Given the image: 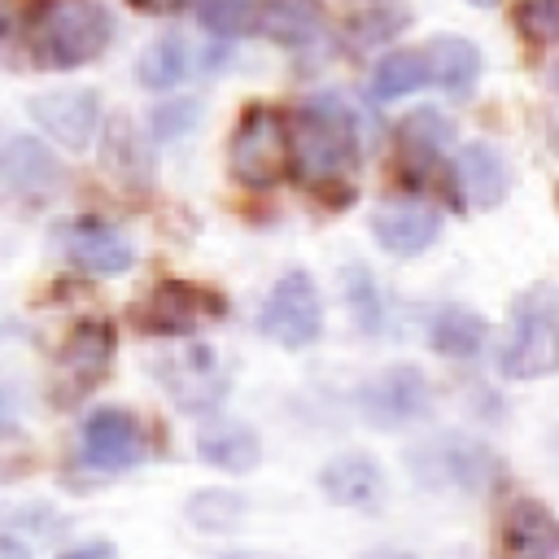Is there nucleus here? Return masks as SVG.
I'll return each mask as SVG.
<instances>
[{
	"mask_svg": "<svg viewBox=\"0 0 559 559\" xmlns=\"http://www.w3.org/2000/svg\"><path fill=\"white\" fill-rule=\"evenodd\" d=\"M319 489L336 507H349V511H362V515H376L384 507V493H389L384 467L362 450H345V454L328 459L323 472H319Z\"/></svg>",
	"mask_w": 559,
	"mask_h": 559,
	"instance_id": "12",
	"label": "nucleus"
},
{
	"mask_svg": "<svg viewBox=\"0 0 559 559\" xmlns=\"http://www.w3.org/2000/svg\"><path fill=\"white\" fill-rule=\"evenodd\" d=\"M0 559H31V555H26V546H22V542L0 537Z\"/></svg>",
	"mask_w": 559,
	"mask_h": 559,
	"instance_id": "35",
	"label": "nucleus"
},
{
	"mask_svg": "<svg viewBox=\"0 0 559 559\" xmlns=\"http://www.w3.org/2000/svg\"><path fill=\"white\" fill-rule=\"evenodd\" d=\"M109 13L96 0H35L31 9V52L48 70H74L105 52Z\"/></svg>",
	"mask_w": 559,
	"mask_h": 559,
	"instance_id": "2",
	"label": "nucleus"
},
{
	"mask_svg": "<svg viewBox=\"0 0 559 559\" xmlns=\"http://www.w3.org/2000/svg\"><path fill=\"white\" fill-rule=\"evenodd\" d=\"M57 253H61L70 266L87 271V275H122V271H131V262H135L131 240H127L118 227L100 223V218L61 223V227H57Z\"/></svg>",
	"mask_w": 559,
	"mask_h": 559,
	"instance_id": "9",
	"label": "nucleus"
},
{
	"mask_svg": "<svg viewBox=\"0 0 559 559\" xmlns=\"http://www.w3.org/2000/svg\"><path fill=\"white\" fill-rule=\"evenodd\" d=\"M157 380L183 411H205L223 393V367L214 345H183L179 354L157 358Z\"/></svg>",
	"mask_w": 559,
	"mask_h": 559,
	"instance_id": "10",
	"label": "nucleus"
},
{
	"mask_svg": "<svg viewBox=\"0 0 559 559\" xmlns=\"http://www.w3.org/2000/svg\"><path fill=\"white\" fill-rule=\"evenodd\" d=\"M424 83H428V57L419 48L384 52L376 61V70H371V96L376 100H402Z\"/></svg>",
	"mask_w": 559,
	"mask_h": 559,
	"instance_id": "23",
	"label": "nucleus"
},
{
	"mask_svg": "<svg viewBox=\"0 0 559 559\" xmlns=\"http://www.w3.org/2000/svg\"><path fill=\"white\" fill-rule=\"evenodd\" d=\"M454 140V122L445 118V114H437V109H419V114H411L406 122H402V131H397V144H402V153L406 157H419V162H428L437 148H445Z\"/></svg>",
	"mask_w": 559,
	"mask_h": 559,
	"instance_id": "27",
	"label": "nucleus"
},
{
	"mask_svg": "<svg viewBox=\"0 0 559 559\" xmlns=\"http://www.w3.org/2000/svg\"><path fill=\"white\" fill-rule=\"evenodd\" d=\"M358 411L376 428H397V424L419 419L428 411V380H424V371L411 367V362L384 367L380 376H371L358 389Z\"/></svg>",
	"mask_w": 559,
	"mask_h": 559,
	"instance_id": "8",
	"label": "nucleus"
},
{
	"mask_svg": "<svg viewBox=\"0 0 559 559\" xmlns=\"http://www.w3.org/2000/svg\"><path fill=\"white\" fill-rule=\"evenodd\" d=\"M127 4H135V9H144V13H175L183 0H127Z\"/></svg>",
	"mask_w": 559,
	"mask_h": 559,
	"instance_id": "33",
	"label": "nucleus"
},
{
	"mask_svg": "<svg viewBox=\"0 0 559 559\" xmlns=\"http://www.w3.org/2000/svg\"><path fill=\"white\" fill-rule=\"evenodd\" d=\"M424 57H428V79H437L441 92H450L459 100L472 96V87L480 79V48L472 39H463V35H437Z\"/></svg>",
	"mask_w": 559,
	"mask_h": 559,
	"instance_id": "17",
	"label": "nucleus"
},
{
	"mask_svg": "<svg viewBox=\"0 0 559 559\" xmlns=\"http://www.w3.org/2000/svg\"><path fill=\"white\" fill-rule=\"evenodd\" d=\"M520 26L537 44H559V0H520Z\"/></svg>",
	"mask_w": 559,
	"mask_h": 559,
	"instance_id": "29",
	"label": "nucleus"
},
{
	"mask_svg": "<svg viewBox=\"0 0 559 559\" xmlns=\"http://www.w3.org/2000/svg\"><path fill=\"white\" fill-rule=\"evenodd\" d=\"M402 26H406L402 0H345V31L354 35V44L393 39Z\"/></svg>",
	"mask_w": 559,
	"mask_h": 559,
	"instance_id": "24",
	"label": "nucleus"
},
{
	"mask_svg": "<svg viewBox=\"0 0 559 559\" xmlns=\"http://www.w3.org/2000/svg\"><path fill=\"white\" fill-rule=\"evenodd\" d=\"M79 454L96 472H127L144 459V428L122 406H100L79 428Z\"/></svg>",
	"mask_w": 559,
	"mask_h": 559,
	"instance_id": "7",
	"label": "nucleus"
},
{
	"mask_svg": "<svg viewBox=\"0 0 559 559\" xmlns=\"http://www.w3.org/2000/svg\"><path fill=\"white\" fill-rule=\"evenodd\" d=\"M17 26V13H13V0H0V39Z\"/></svg>",
	"mask_w": 559,
	"mask_h": 559,
	"instance_id": "34",
	"label": "nucleus"
},
{
	"mask_svg": "<svg viewBox=\"0 0 559 559\" xmlns=\"http://www.w3.org/2000/svg\"><path fill=\"white\" fill-rule=\"evenodd\" d=\"M26 114L66 148H87L100 122V100L87 87H66V92H44L26 100Z\"/></svg>",
	"mask_w": 559,
	"mask_h": 559,
	"instance_id": "11",
	"label": "nucleus"
},
{
	"mask_svg": "<svg viewBox=\"0 0 559 559\" xmlns=\"http://www.w3.org/2000/svg\"><path fill=\"white\" fill-rule=\"evenodd\" d=\"M197 100H175V105H166V109H157L153 114V131L162 135V140H170V135H183V131H192V122H197Z\"/></svg>",
	"mask_w": 559,
	"mask_h": 559,
	"instance_id": "30",
	"label": "nucleus"
},
{
	"mask_svg": "<svg viewBox=\"0 0 559 559\" xmlns=\"http://www.w3.org/2000/svg\"><path fill=\"white\" fill-rule=\"evenodd\" d=\"M345 280H354V284H358L349 297H354V306H358L362 328H376V310H380V301H376V284H371V275H367L362 266H354V271H345Z\"/></svg>",
	"mask_w": 559,
	"mask_h": 559,
	"instance_id": "31",
	"label": "nucleus"
},
{
	"mask_svg": "<svg viewBox=\"0 0 559 559\" xmlns=\"http://www.w3.org/2000/svg\"><path fill=\"white\" fill-rule=\"evenodd\" d=\"M223 559H284V555H262V550H245V555H223Z\"/></svg>",
	"mask_w": 559,
	"mask_h": 559,
	"instance_id": "36",
	"label": "nucleus"
},
{
	"mask_svg": "<svg viewBox=\"0 0 559 559\" xmlns=\"http://www.w3.org/2000/svg\"><path fill=\"white\" fill-rule=\"evenodd\" d=\"M205 297H214V293H201V288H192V284H183V280H162V284H153L148 297L131 310V319H135L140 332H153V336H183V332L197 328V319H201L210 306L218 310V301H205Z\"/></svg>",
	"mask_w": 559,
	"mask_h": 559,
	"instance_id": "13",
	"label": "nucleus"
},
{
	"mask_svg": "<svg viewBox=\"0 0 559 559\" xmlns=\"http://www.w3.org/2000/svg\"><path fill=\"white\" fill-rule=\"evenodd\" d=\"M371 559H380V555H371Z\"/></svg>",
	"mask_w": 559,
	"mask_h": 559,
	"instance_id": "39",
	"label": "nucleus"
},
{
	"mask_svg": "<svg viewBox=\"0 0 559 559\" xmlns=\"http://www.w3.org/2000/svg\"><path fill=\"white\" fill-rule=\"evenodd\" d=\"M188 520L205 533H231L245 520V498L231 489H197L188 498Z\"/></svg>",
	"mask_w": 559,
	"mask_h": 559,
	"instance_id": "28",
	"label": "nucleus"
},
{
	"mask_svg": "<svg viewBox=\"0 0 559 559\" xmlns=\"http://www.w3.org/2000/svg\"><path fill=\"white\" fill-rule=\"evenodd\" d=\"M432 454V472L441 467L450 485L459 489H480L489 476H493V454L476 441H459V437H445L441 445L428 450Z\"/></svg>",
	"mask_w": 559,
	"mask_h": 559,
	"instance_id": "22",
	"label": "nucleus"
},
{
	"mask_svg": "<svg viewBox=\"0 0 559 559\" xmlns=\"http://www.w3.org/2000/svg\"><path fill=\"white\" fill-rule=\"evenodd\" d=\"M0 175L17 192H31V197H48L61 183L57 157L44 144H35V140H9L4 153H0Z\"/></svg>",
	"mask_w": 559,
	"mask_h": 559,
	"instance_id": "19",
	"label": "nucleus"
},
{
	"mask_svg": "<svg viewBox=\"0 0 559 559\" xmlns=\"http://www.w3.org/2000/svg\"><path fill=\"white\" fill-rule=\"evenodd\" d=\"M467 4H476V9H493L498 0H467Z\"/></svg>",
	"mask_w": 559,
	"mask_h": 559,
	"instance_id": "37",
	"label": "nucleus"
},
{
	"mask_svg": "<svg viewBox=\"0 0 559 559\" xmlns=\"http://www.w3.org/2000/svg\"><path fill=\"white\" fill-rule=\"evenodd\" d=\"M485 332H489V323L476 310L454 306V301L450 306H437L428 314V345L437 354H445V358H472V354H480Z\"/></svg>",
	"mask_w": 559,
	"mask_h": 559,
	"instance_id": "20",
	"label": "nucleus"
},
{
	"mask_svg": "<svg viewBox=\"0 0 559 559\" xmlns=\"http://www.w3.org/2000/svg\"><path fill=\"white\" fill-rule=\"evenodd\" d=\"M288 162L297 166L301 183L319 192L345 183L349 166L358 162V127L354 109L336 92H314L297 105L288 122Z\"/></svg>",
	"mask_w": 559,
	"mask_h": 559,
	"instance_id": "1",
	"label": "nucleus"
},
{
	"mask_svg": "<svg viewBox=\"0 0 559 559\" xmlns=\"http://www.w3.org/2000/svg\"><path fill=\"white\" fill-rule=\"evenodd\" d=\"M550 83H555V92H559V61H555V70H550Z\"/></svg>",
	"mask_w": 559,
	"mask_h": 559,
	"instance_id": "38",
	"label": "nucleus"
},
{
	"mask_svg": "<svg viewBox=\"0 0 559 559\" xmlns=\"http://www.w3.org/2000/svg\"><path fill=\"white\" fill-rule=\"evenodd\" d=\"M371 236L393 258H415L441 236V214L419 201H393L371 214Z\"/></svg>",
	"mask_w": 559,
	"mask_h": 559,
	"instance_id": "15",
	"label": "nucleus"
},
{
	"mask_svg": "<svg viewBox=\"0 0 559 559\" xmlns=\"http://www.w3.org/2000/svg\"><path fill=\"white\" fill-rule=\"evenodd\" d=\"M559 515L537 498H515L498 528V559H555Z\"/></svg>",
	"mask_w": 559,
	"mask_h": 559,
	"instance_id": "14",
	"label": "nucleus"
},
{
	"mask_svg": "<svg viewBox=\"0 0 559 559\" xmlns=\"http://www.w3.org/2000/svg\"><path fill=\"white\" fill-rule=\"evenodd\" d=\"M319 328H323V301L314 280L306 271H284L258 310V332L284 349H306L319 341Z\"/></svg>",
	"mask_w": 559,
	"mask_h": 559,
	"instance_id": "5",
	"label": "nucleus"
},
{
	"mask_svg": "<svg viewBox=\"0 0 559 559\" xmlns=\"http://www.w3.org/2000/svg\"><path fill=\"white\" fill-rule=\"evenodd\" d=\"M227 162L236 183L245 188H275L288 170V122L271 105H249L231 131Z\"/></svg>",
	"mask_w": 559,
	"mask_h": 559,
	"instance_id": "4",
	"label": "nucleus"
},
{
	"mask_svg": "<svg viewBox=\"0 0 559 559\" xmlns=\"http://www.w3.org/2000/svg\"><path fill=\"white\" fill-rule=\"evenodd\" d=\"M57 559H118V550L109 542H83V546H70L61 550Z\"/></svg>",
	"mask_w": 559,
	"mask_h": 559,
	"instance_id": "32",
	"label": "nucleus"
},
{
	"mask_svg": "<svg viewBox=\"0 0 559 559\" xmlns=\"http://www.w3.org/2000/svg\"><path fill=\"white\" fill-rule=\"evenodd\" d=\"M114 345H118V336H114V328L105 319H83L66 336V345L57 354V367H52V402L57 406L83 402L109 376Z\"/></svg>",
	"mask_w": 559,
	"mask_h": 559,
	"instance_id": "6",
	"label": "nucleus"
},
{
	"mask_svg": "<svg viewBox=\"0 0 559 559\" xmlns=\"http://www.w3.org/2000/svg\"><path fill=\"white\" fill-rule=\"evenodd\" d=\"M262 4L266 0H197V17L210 35L218 39H240L249 31H258L262 22Z\"/></svg>",
	"mask_w": 559,
	"mask_h": 559,
	"instance_id": "26",
	"label": "nucleus"
},
{
	"mask_svg": "<svg viewBox=\"0 0 559 559\" xmlns=\"http://www.w3.org/2000/svg\"><path fill=\"white\" fill-rule=\"evenodd\" d=\"M197 459L218 472H249L262 459V441L245 424H210L197 437Z\"/></svg>",
	"mask_w": 559,
	"mask_h": 559,
	"instance_id": "21",
	"label": "nucleus"
},
{
	"mask_svg": "<svg viewBox=\"0 0 559 559\" xmlns=\"http://www.w3.org/2000/svg\"><path fill=\"white\" fill-rule=\"evenodd\" d=\"M188 66H192V61H188V44H183L179 35H162V39H153V44L140 52L135 79H140L144 87H153V92H166V87L183 83Z\"/></svg>",
	"mask_w": 559,
	"mask_h": 559,
	"instance_id": "25",
	"label": "nucleus"
},
{
	"mask_svg": "<svg viewBox=\"0 0 559 559\" xmlns=\"http://www.w3.org/2000/svg\"><path fill=\"white\" fill-rule=\"evenodd\" d=\"M498 362H502V376H511V380H542V376L559 371V310H555L550 293L515 297Z\"/></svg>",
	"mask_w": 559,
	"mask_h": 559,
	"instance_id": "3",
	"label": "nucleus"
},
{
	"mask_svg": "<svg viewBox=\"0 0 559 559\" xmlns=\"http://www.w3.org/2000/svg\"><path fill=\"white\" fill-rule=\"evenodd\" d=\"M258 31L271 44L306 48V44H314L323 35V4L319 0H266Z\"/></svg>",
	"mask_w": 559,
	"mask_h": 559,
	"instance_id": "18",
	"label": "nucleus"
},
{
	"mask_svg": "<svg viewBox=\"0 0 559 559\" xmlns=\"http://www.w3.org/2000/svg\"><path fill=\"white\" fill-rule=\"evenodd\" d=\"M454 175H459V188H463L472 210L502 205V197H507V162H502L498 144H489V140L463 144V153L454 157Z\"/></svg>",
	"mask_w": 559,
	"mask_h": 559,
	"instance_id": "16",
	"label": "nucleus"
}]
</instances>
